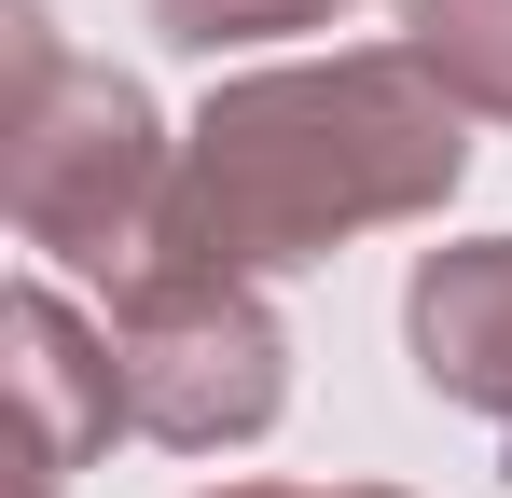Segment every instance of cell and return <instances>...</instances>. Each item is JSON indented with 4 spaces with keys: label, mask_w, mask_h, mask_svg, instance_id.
Instances as JSON below:
<instances>
[{
    "label": "cell",
    "mask_w": 512,
    "mask_h": 498,
    "mask_svg": "<svg viewBox=\"0 0 512 498\" xmlns=\"http://www.w3.org/2000/svg\"><path fill=\"white\" fill-rule=\"evenodd\" d=\"M111 374H125V429L139 443H167V457H236L277 429L291 402V332L263 305V277L236 263H139V277H111Z\"/></svg>",
    "instance_id": "3"
},
{
    "label": "cell",
    "mask_w": 512,
    "mask_h": 498,
    "mask_svg": "<svg viewBox=\"0 0 512 498\" xmlns=\"http://www.w3.org/2000/svg\"><path fill=\"white\" fill-rule=\"evenodd\" d=\"M457 180H471V111L402 42L277 56V70L208 83V111L180 125L167 249L236 263V277H291V263H333L346 236L443 222Z\"/></svg>",
    "instance_id": "1"
},
{
    "label": "cell",
    "mask_w": 512,
    "mask_h": 498,
    "mask_svg": "<svg viewBox=\"0 0 512 498\" xmlns=\"http://www.w3.org/2000/svg\"><path fill=\"white\" fill-rule=\"evenodd\" d=\"M402 56L471 125H512V0H402Z\"/></svg>",
    "instance_id": "6"
},
{
    "label": "cell",
    "mask_w": 512,
    "mask_h": 498,
    "mask_svg": "<svg viewBox=\"0 0 512 498\" xmlns=\"http://www.w3.org/2000/svg\"><path fill=\"white\" fill-rule=\"evenodd\" d=\"M402 346H416V388L457 415H485L512 443V236L429 249L416 291H402Z\"/></svg>",
    "instance_id": "5"
},
{
    "label": "cell",
    "mask_w": 512,
    "mask_h": 498,
    "mask_svg": "<svg viewBox=\"0 0 512 498\" xmlns=\"http://www.w3.org/2000/svg\"><path fill=\"white\" fill-rule=\"evenodd\" d=\"M0 346H14V415H28V498H70L97 443L125 429V374H111V332L70 319V291L14 277L0 291Z\"/></svg>",
    "instance_id": "4"
},
{
    "label": "cell",
    "mask_w": 512,
    "mask_h": 498,
    "mask_svg": "<svg viewBox=\"0 0 512 498\" xmlns=\"http://www.w3.org/2000/svg\"><path fill=\"white\" fill-rule=\"evenodd\" d=\"M208 498H402V485H208Z\"/></svg>",
    "instance_id": "8"
},
{
    "label": "cell",
    "mask_w": 512,
    "mask_h": 498,
    "mask_svg": "<svg viewBox=\"0 0 512 498\" xmlns=\"http://www.w3.org/2000/svg\"><path fill=\"white\" fill-rule=\"evenodd\" d=\"M346 0H153V28L194 56H236V42H291V28H333Z\"/></svg>",
    "instance_id": "7"
},
{
    "label": "cell",
    "mask_w": 512,
    "mask_h": 498,
    "mask_svg": "<svg viewBox=\"0 0 512 498\" xmlns=\"http://www.w3.org/2000/svg\"><path fill=\"white\" fill-rule=\"evenodd\" d=\"M0 56H14V97H0V208H14V236L84 263L97 291L167 263V208H180L167 111L111 56H70L42 0H0Z\"/></svg>",
    "instance_id": "2"
}]
</instances>
